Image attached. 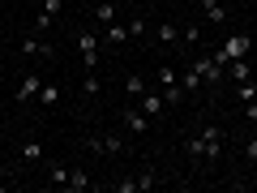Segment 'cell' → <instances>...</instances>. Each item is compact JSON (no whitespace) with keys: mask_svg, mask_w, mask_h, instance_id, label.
I'll use <instances>...</instances> for the list:
<instances>
[{"mask_svg":"<svg viewBox=\"0 0 257 193\" xmlns=\"http://www.w3.org/2000/svg\"><path fill=\"white\" fill-rule=\"evenodd\" d=\"M223 142H227V129L223 125H206L202 133L189 142V159L193 163H214V159L223 155Z\"/></svg>","mask_w":257,"mask_h":193,"instance_id":"cell-1","label":"cell"},{"mask_svg":"<svg viewBox=\"0 0 257 193\" xmlns=\"http://www.w3.org/2000/svg\"><path fill=\"white\" fill-rule=\"evenodd\" d=\"M248 52H253V39H248L244 30H240V35H231L227 43H223L219 52H214V60H219V64H231V60H240V56H248Z\"/></svg>","mask_w":257,"mask_h":193,"instance_id":"cell-2","label":"cell"},{"mask_svg":"<svg viewBox=\"0 0 257 193\" xmlns=\"http://www.w3.org/2000/svg\"><path fill=\"white\" fill-rule=\"evenodd\" d=\"M189 69H193L197 77H202V86H210V90L223 82V64L214 60V56H193V64H189Z\"/></svg>","mask_w":257,"mask_h":193,"instance_id":"cell-3","label":"cell"},{"mask_svg":"<svg viewBox=\"0 0 257 193\" xmlns=\"http://www.w3.org/2000/svg\"><path fill=\"white\" fill-rule=\"evenodd\" d=\"M86 150H94V155H103V159H111V155H120L124 150V138L120 133H103V138H86Z\"/></svg>","mask_w":257,"mask_h":193,"instance_id":"cell-4","label":"cell"},{"mask_svg":"<svg viewBox=\"0 0 257 193\" xmlns=\"http://www.w3.org/2000/svg\"><path fill=\"white\" fill-rule=\"evenodd\" d=\"M73 43H77V52H82L86 69H99V39H94V30H77Z\"/></svg>","mask_w":257,"mask_h":193,"instance_id":"cell-5","label":"cell"},{"mask_svg":"<svg viewBox=\"0 0 257 193\" xmlns=\"http://www.w3.org/2000/svg\"><path fill=\"white\" fill-rule=\"evenodd\" d=\"M120 125H124V133H133V138H142V133H150V116H146L142 108H128Z\"/></svg>","mask_w":257,"mask_h":193,"instance_id":"cell-6","label":"cell"},{"mask_svg":"<svg viewBox=\"0 0 257 193\" xmlns=\"http://www.w3.org/2000/svg\"><path fill=\"white\" fill-rule=\"evenodd\" d=\"M22 56H43V60H52V56H56V47L47 43L43 35H35V39H26V43H22Z\"/></svg>","mask_w":257,"mask_h":193,"instance_id":"cell-7","label":"cell"},{"mask_svg":"<svg viewBox=\"0 0 257 193\" xmlns=\"http://www.w3.org/2000/svg\"><path fill=\"white\" fill-rule=\"evenodd\" d=\"M43 82H47V77H39V73H26V82L18 86V103H30V99H39Z\"/></svg>","mask_w":257,"mask_h":193,"instance_id":"cell-8","label":"cell"},{"mask_svg":"<svg viewBox=\"0 0 257 193\" xmlns=\"http://www.w3.org/2000/svg\"><path fill=\"white\" fill-rule=\"evenodd\" d=\"M60 9H64L60 0H43V5H39V18H35V26H39V35H43V30L52 26V22H56V13H60Z\"/></svg>","mask_w":257,"mask_h":193,"instance_id":"cell-9","label":"cell"},{"mask_svg":"<svg viewBox=\"0 0 257 193\" xmlns=\"http://www.w3.org/2000/svg\"><path fill=\"white\" fill-rule=\"evenodd\" d=\"M223 77H231V82H244V77H253V64H248V56H240V60L223 64Z\"/></svg>","mask_w":257,"mask_h":193,"instance_id":"cell-10","label":"cell"},{"mask_svg":"<svg viewBox=\"0 0 257 193\" xmlns=\"http://www.w3.org/2000/svg\"><path fill=\"white\" fill-rule=\"evenodd\" d=\"M90 172H82V167H69V180H64V189H69V193H86V189H90Z\"/></svg>","mask_w":257,"mask_h":193,"instance_id":"cell-11","label":"cell"},{"mask_svg":"<svg viewBox=\"0 0 257 193\" xmlns=\"http://www.w3.org/2000/svg\"><path fill=\"white\" fill-rule=\"evenodd\" d=\"M138 108L146 112V116H159V112H163V90H146L138 99Z\"/></svg>","mask_w":257,"mask_h":193,"instance_id":"cell-12","label":"cell"},{"mask_svg":"<svg viewBox=\"0 0 257 193\" xmlns=\"http://www.w3.org/2000/svg\"><path fill=\"white\" fill-rule=\"evenodd\" d=\"M197 5H202L206 22H223V18H227V9H223V0H197Z\"/></svg>","mask_w":257,"mask_h":193,"instance_id":"cell-13","label":"cell"},{"mask_svg":"<svg viewBox=\"0 0 257 193\" xmlns=\"http://www.w3.org/2000/svg\"><path fill=\"white\" fill-rule=\"evenodd\" d=\"M56 103H60V86L43 82V90H39V108H56Z\"/></svg>","mask_w":257,"mask_h":193,"instance_id":"cell-14","label":"cell"},{"mask_svg":"<svg viewBox=\"0 0 257 193\" xmlns=\"http://www.w3.org/2000/svg\"><path fill=\"white\" fill-rule=\"evenodd\" d=\"M124 90H128V99H142V94H146L150 86H146V77H138V73H128V77H124Z\"/></svg>","mask_w":257,"mask_h":193,"instance_id":"cell-15","label":"cell"},{"mask_svg":"<svg viewBox=\"0 0 257 193\" xmlns=\"http://www.w3.org/2000/svg\"><path fill=\"white\" fill-rule=\"evenodd\" d=\"M116 5H111V0H103V5H99V9H94V22H99V26H111V22H116Z\"/></svg>","mask_w":257,"mask_h":193,"instance_id":"cell-16","label":"cell"},{"mask_svg":"<svg viewBox=\"0 0 257 193\" xmlns=\"http://www.w3.org/2000/svg\"><path fill=\"white\" fill-rule=\"evenodd\" d=\"M159 43H167V47H180V26L163 22V26H159Z\"/></svg>","mask_w":257,"mask_h":193,"instance_id":"cell-17","label":"cell"},{"mask_svg":"<svg viewBox=\"0 0 257 193\" xmlns=\"http://www.w3.org/2000/svg\"><path fill=\"white\" fill-rule=\"evenodd\" d=\"M103 39H107V43H124L128 26H124V22H111V26H103Z\"/></svg>","mask_w":257,"mask_h":193,"instance_id":"cell-18","label":"cell"},{"mask_svg":"<svg viewBox=\"0 0 257 193\" xmlns=\"http://www.w3.org/2000/svg\"><path fill=\"white\" fill-rule=\"evenodd\" d=\"M236 94H240V103L257 99V77H244V82H236Z\"/></svg>","mask_w":257,"mask_h":193,"instance_id":"cell-19","label":"cell"},{"mask_svg":"<svg viewBox=\"0 0 257 193\" xmlns=\"http://www.w3.org/2000/svg\"><path fill=\"white\" fill-rule=\"evenodd\" d=\"M47 180H52L56 189H64V180H69V167H64V163H52V167H47Z\"/></svg>","mask_w":257,"mask_h":193,"instance_id":"cell-20","label":"cell"},{"mask_svg":"<svg viewBox=\"0 0 257 193\" xmlns=\"http://www.w3.org/2000/svg\"><path fill=\"white\" fill-rule=\"evenodd\" d=\"M103 90V82H99V77H94V69H86V82H82V94H86V99H94V94H99Z\"/></svg>","mask_w":257,"mask_h":193,"instance_id":"cell-21","label":"cell"},{"mask_svg":"<svg viewBox=\"0 0 257 193\" xmlns=\"http://www.w3.org/2000/svg\"><path fill=\"white\" fill-rule=\"evenodd\" d=\"M124 26H128V39H142V35H146V18H142V13H133Z\"/></svg>","mask_w":257,"mask_h":193,"instance_id":"cell-22","label":"cell"},{"mask_svg":"<svg viewBox=\"0 0 257 193\" xmlns=\"http://www.w3.org/2000/svg\"><path fill=\"white\" fill-rule=\"evenodd\" d=\"M22 159H26V163H39V159H43V146H39V142H26V146H22Z\"/></svg>","mask_w":257,"mask_h":193,"instance_id":"cell-23","label":"cell"},{"mask_svg":"<svg viewBox=\"0 0 257 193\" xmlns=\"http://www.w3.org/2000/svg\"><path fill=\"white\" fill-rule=\"evenodd\" d=\"M180 82V73H176L172 64H163V69H159V86H176Z\"/></svg>","mask_w":257,"mask_h":193,"instance_id":"cell-24","label":"cell"},{"mask_svg":"<svg viewBox=\"0 0 257 193\" xmlns=\"http://www.w3.org/2000/svg\"><path fill=\"white\" fill-rule=\"evenodd\" d=\"M155 184H159V176H155V172H150V167H146V172L138 176V193H146V189H155Z\"/></svg>","mask_w":257,"mask_h":193,"instance_id":"cell-25","label":"cell"},{"mask_svg":"<svg viewBox=\"0 0 257 193\" xmlns=\"http://www.w3.org/2000/svg\"><path fill=\"white\" fill-rule=\"evenodd\" d=\"M244 159H248V163H257V133L244 142Z\"/></svg>","mask_w":257,"mask_h":193,"instance_id":"cell-26","label":"cell"},{"mask_svg":"<svg viewBox=\"0 0 257 193\" xmlns=\"http://www.w3.org/2000/svg\"><path fill=\"white\" fill-rule=\"evenodd\" d=\"M180 39H184V43H202V35H197V26H184V30H180Z\"/></svg>","mask_w":257,"mask_h":193,"instance_id":"cell-27","label":"cell"},{"mask_svg":"<svg viewBox=\"0 0 257 193\" xmlns=\"http://www.w3.org/2000/svg\"><path fill=\"white\" fill-rule=\"evenodd\" d=\"M116 193H138V176H128V180L116 184Z\"/></svg>","mask_w":257,"mask_h":193,"instance_id":"cell-28","label":"cell"},{"mask_svg":"<svg viewBox=\"0 0 257 193\" xmlns=\"http://www.w3.org/2000/svg\"><path fill=\"white\" fill-rule=\"evenodd\" d=\"M244 120H248V125H257V99L244 103Z\"/></svg>","mask_w":257,"mask_h":193,"instance_id":"cell-29","label":"cell"},{"mask_svg":"<svg viewBox=\"0 0 257 193\" xmlns=\"http://www.w3.org/2000/svg\"><path fill=\"white\" fill-rule=\"evenodd\" d=\"M0 73H5V56H0Z\"/></svg>","mask_w":257,"mask_h":193,"instance_id":"cell-30","label":"cell"}]
</instances>
